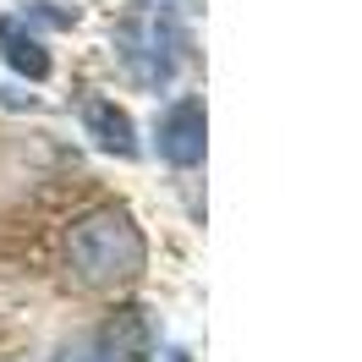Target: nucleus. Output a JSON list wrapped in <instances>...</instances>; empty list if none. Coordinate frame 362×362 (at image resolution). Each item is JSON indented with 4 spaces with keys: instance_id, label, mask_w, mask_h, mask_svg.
I'll list each match as a JSON object with an SVG mask.
<instances>
[{
    "instance_id": "f257e3e1",
    "label": "nucleus",
    "mask_w": 362,
    "mask_h": 362,
    "mask_svg": "<svg viewBox=\"0 0 362 362\" xmlns=\"http://www.w3.org/2000/svg\"><path fill=\"white\" fill-rule=\"evenodd\" d=\"M66 264L83 286H99V291H115V286H132L143 264H148V247H143V230L132 226V214L121 209H93L83 214L66 236Z\"/></svg>"
},
{
    "instance_id": "f03ea898",
    "label": "nucleus",
    "mask_w": 362,
    "mask_h": 362,
    "mask_svg": "<svg viewBox=\"0 0 362 362\" xmlns=\"http://www.w3.org/2000/svg\"><path fill=\"white\" fill-rule=\"evenodd\" d=\"M121 61L132 66L137 83L159 88V83H170V77H176V66L187 61V33L176 28V17H170V11L132 17V23L121 28Z\"/></svg>"
},
{
    "instance_id": "7ed1b4c3",
    "label": "nucleus",
    "mask_w": 362,
    "mask_h": 362,
    "mask_svg": "<svg viewBox=\"0 0 362 362\" xmlns=\"http://www.w3.org/2000/svg\"><path fill=\"white\" fill-rule=\"evenodd\" d=\"M154 148L165 165H176V170H192L198 159H204V99H176L170 110H159L154 121Z\"/></svg>"
},
{
    "instance_id": "20e7f679",
    "label": "nucleus",
    "mask_w": 362,
    "mask_h": 362,
    "mask_svg": "<svg viewBox=\"0 0 362 362\" xmlns=\"http://www.w3.org/2000/svg\"><path fill=\"white\" fill-rule=\"evenodd\" d=\"M99 357L105 362H148L154 357V329H148L143 308H121L99 329Z\"/></svg>"
},
{
    "instance_id": "39448f33",
    "label": "nucleus",
    "mask_w": 362,
    "mask_h": 362,
    "mask_svg": "<svg viewBox=\"0 0 362 362\" xmlns=\"http://www.w3.org/2000/svg\"><path fill=\"white\" fill-rule=\"evenodd\" d=\"M0 55L23 71V77H33V83L49 77V49H45L39 33H28L23 17H0Z\"/></svg>"
},
{
    "instance_id": "423d86ee",
    "label": "nucleus",
    "mask_w": 362,
    "mask_h": 362,
    "mask_svg": "<svg viewBox=\"0 0 362 362\" xmlns=\"http://www.w3.org/2000/svg\"><path fill=\"white\" fill-rule=\"evenodd\" d=\"M88 137L105 148V154H121V159H132V154H137L132 115L121 110V105H110V99H93V105H88Z\"/></svg>"
}]
</instances>
